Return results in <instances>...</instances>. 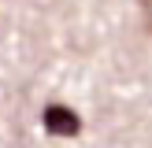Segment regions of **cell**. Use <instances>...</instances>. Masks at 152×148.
<instances>
[{
	"instance_id": "6da1fadb",
	"label": "cell",
	"mask_w": 152,
	"mask_h": 148,
	"mask_svg": "<svg viewBox=\"0 0 152 148\" xmlns=\"http://www.w3.org/2000/svg\"><path fill=\"white\" fill-rule=\"evenodd\" d=\"M41 122H45V130L56 133V137H74V133L82 130V118L74 115L71 107H63V104H48L45 115H41Z\"/></svg>"
}]
</instances>
